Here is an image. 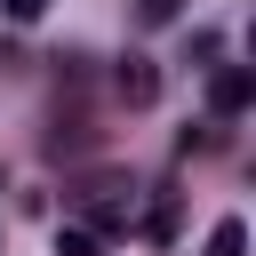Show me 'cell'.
<instances>
[{"label":"cell","instance_id":"277c9868","mask_svg":"<svg viewBox=\"0 0 256 256\" xmlns=\"http://www.w3.org/2000/svg\"><path fill=\"white\" fill-rule=\"evenodd\" d=\"M136 24H144V32H160V24H176V0H136Z\"/></svg>","mask_w":256,"mask_h":256},{"label":"cell","instance_id":"8992f818","mask_svg":"<svg viewBox=\"0 0 256 256\" xmlns=\"http://www.w3.org/2000/svg\"><path fill=\"white\" fill-rule=\"evenodd\" d=\"M40 8H48V0H0V16H8V24H32Z\"/></svg>","mask_w":256,"mask_h":256},{"label":"cell","instance_id":"6da1fadb","mask_svg":"<svg viewBox=\"0 0 256 256\" xmlns=\"http://www.w3.org/2000/svg\"><path fill=\"white\" fill-rule=\"evenodd\" d=\"M208 104H216V120L248 112V104H256V72H248V64H216V72H208Z\"/></svg>","mask_w":256,"mask_h":256},{"label":"cell","instance_id":"5b68a950","mask_svg":"<svg viewBox=\"0 0 256 256\" xmlns=\"http://www.w3.org/2000/svg\"><path fill=\"white\" fill-rule=\"evenodd\" d=\"M56 256H96V232H56Z\"/></svg>","mask_w":256,"mask_h":256},{"label":"cell","instance_id":"3957f363","mask_svg":"<svg viewBox=\"0 0 256 256\" xmlns=\"http://www.w3.org/2000/svg\"><path fill=\"white\" fill-rule=\"evenodd\" d=\"M208 256H248V224H240V216H224V224L208 232Z\"/></svg>","mask_w":256,"mask_h":256},{"label":"cell","instance_id":"7a4b0ae2","mask_svg":"<svg viewBox=\"0 0 256 256\" xmlns=\"http://www.w3.org/2000/svg\"><path fill=\"white\" fill-rule=\"evenodd\" d=\"M112 88H120V104H152V96H160V72H152V56H128V64L112 72Z\"/></svg>","mask_w":256,"mask_h":256}]
</instances>
